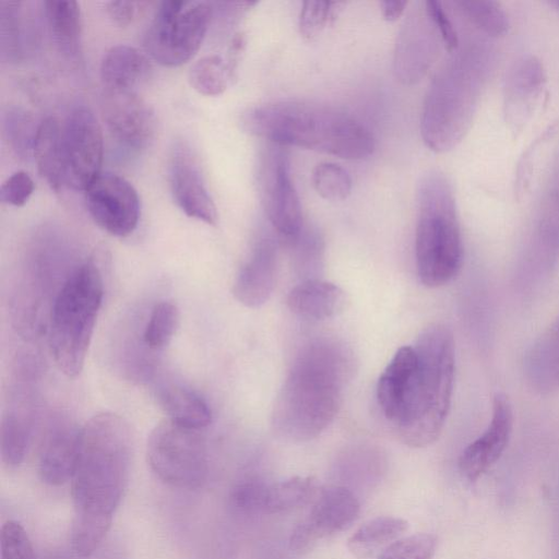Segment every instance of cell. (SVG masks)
<instances>
[{"label": "cell", "instance_id": "cell-1", "mask_svg": "<svg viewBox=\"0 0 559 559\" xmlns=\"http://www.w3.org/2000/svg\"><path fill=\"white\" fill-rule=\"evenodd\" d=\"M454 374V338L443 324L427 326L415 346L395 353L379 378L377 400L404 444L425 448L439 438L451 407Z\"/></svg>", "mask_w": 559, "mask_h": 559}, {"label": "cell", "instance_id": "cell-38", "mask_svg": "<svg viewBox=\"0 0 559 559\" xmlns=\"http://www.w3.org/2000/svg\"><path fill=\"white\" fill-rule=\"evenodd\" d=\"M1 559H35L28 535L16 521L9 520L1 527Z\"/></svg>", "mask_w": 559, "mask_h": 559}, {"label": "cell", "instance_id": "cell-17", "mask_svg": "<svg viewBox=\"0 0 559 559\" xmlns=\"http://www.w3.org/2000/svg\"><path fill=\"white\" fill-rule=\"evenodd\" d=\"M546 84L543 63L534 56L519 58L504 82V117L511 132L518 134L532 117Z\"/></svg>", "mask_w": 559, "mask_h": 559}, {"label": "cell", "instance_id": "cell-9", "mask_svg": "<svg viewBox=\"0 0 559 559\" xmlns=\"http://www.w3.org/2000/svg\"><path fill=\"white\" fill-rule=\"evenodd\" d=\"M146 456L155 475L168 485L192 489L205 480L207 450L198 429L160 421L148 436Z\"/></svg>", "mask_w": 559, "mask_h": 559}, {"label": "cell", "instance_id": "cell-3", "mask_svg": "<svg viewBox=\"0 0 559 559\" xmlns=\"http://www.w3.org/2000/svg\"><path fill=\"white\" fill-rule=\"evenodd\" d=\"M349 371V357L338 344L319 341L307 346L276 396L273 431L290 442L317 438L338 413Z\"/></svg>", "mask_w": 559, "mask_h": 559}, {"label": "cell", "instance_id": "cell-45", "mask_svg": "<svg viewBox=\"0 0 559 559\" xmlns=\"http://www.w3.org/2000/svg\"><path fill=\"white\" fill-rule=\"evenodd\" d=\"M550 5L555 7L557 10H559V0L549 2Z\"/></svg>", "mask_w": 559, "mask_h": 559}, {"label": "cell", "instance_id": "cell-37", "mask_svg": "<svg viewBox=\"0 0 559 559\" xmlns=\"http://www.w3.org/2000/svg\"><path fill=\"white\" fill-rule=\"evenodd\" d=\"M437 548V537L418 533L402 537L386 546L378 559H431Z\"/></svg>", "mask_w": 559, "mask_h": 559}, {"label": "cell", "instance_id": "cell-18", "mask_svg": "<svg viewBox=\"0 0 559 559\" xmlns=\"http://www.w3.org/2000/svg\"><path fill=\"white\" fill-rule=\"evenodd\" d=\"M81 428L66 418L49 425L38 453L37 471L50 486H60L72 478L79 453Z\"/></svg>", "mask_w": 559, "mask_h": 559}, {"label": "cell", "instance_id": "cell-36", "mask_svg": "<svg viewBox=\"0 0 559 559\" xmlns=\"http://www.w3.org/2000/svg\"><path fill=\"white\" fill-rule=\"evenodd\" d=\"M269 486L259 478L242 479L230 489L229 506L243 515L265 514Z\"/></svg>", "mask_w": 559, "mask_h": 559}, {"label": "cell", "instance_id": "cell-40", "mask_svg": "<svg viewBox=\"0 0 559 559\" xmlns=\"http://www.w3.org/2000/svg\"><path fill=\"white\" fill-rule=\"evenodd\" d=\"M34 188L31 176L26 171L19 170L1 185L0 199L8 205L23 206L32 197Z\"/></svg>", "mask_w": 559, "mask_h": 559}, {"label": "cell", "instance_id": "cell-10", "mask_svg": "<svg viewBox=\"0 0 559 559\" xmlns=\"http://www.w3.org/2000/svg\"><path fill=\"white\" fill-rule=\"evenodd\" d=\"M258 186L269 222L281 237L293 241L302 230V213L290 176L289 156L284 146L267 142L262 150Z\"/></svg>", "mask_w": 559, "mask_h": 559}, {"label": "cell", "instance_id": "cell-42", "mask_svg": "<svg viewBox=\"0 0 559 559\" xmlns=\"http://www.w3.org/2000/svg\"><path fill=\"white\" fill-rule=\"evenodd\" d=\"M424 4L429 17L440 34L447 50L449 52L455 51L459 48L457 33L447 13L443 11L441 3L429 0Z\"/></svg>", "mask_w": 559, "mask_h": 559}, {"label": "cell", "instance_id": "cell-2", "mask_svg": "<svg viewBox=\"0 0 559 559\" xmlns=\"http://www.w3.org/2000/svg\"><path fill=\"white\" fill-rule=\"evenodd\" d=\"M131 462V433L119 415L103 412L81 428L72 475L71 545L91 556L105 538L126 489Z\"/></svg>", "mask_w": 559, "mask_h": 559}, {"label": "cell", "instance_id": "cell-8", "mask_svg": "<svg viewBox=\"0 0 559 559\" xmlns=\"http://www.w3.org/2000/svg\"><path fill=\"white\" fill-rule=\"evenodd\" d=\"M212 8L203 1H164L145 34V48L162 66L178 67L200 49Z\"/></svg>", "mask_w": 559, "mask_h": 559}, {"label": "cell", "instance_id": "cell-5", "mask_svg": "<svg viewBox=\"0 0 559 559\" xmlns=\"http://www.w3.org/2000/svg\"><path fill=\"white\" fill-rule=\"evenodd\" d=\"M452 53L431 81L423 104L420 132L435 152L451 150L467 132L487 72L483 48H457Z\"/></svg>", "mask_w": 559, "mask_h": 559}, {"label": "cell", "instance_id": "cell-39", "mask_svg": "<svg viewBox=\"0 0 559 559\" xmlns=\"http://www.w3.org/2000/svg\"><path fill=\"white\" fill-rule=\"evenodd\" d=\"M335 3L326 1H305L299 14V33L306 40L316 39L325 28Z\"/></svg>", "mask_w": 559, "mask_h": 559}, {"label": "cell", "instance_id": "cell-24", "mask_svg": "<svg viewBox=\"0 0 559 559\" xmlns=\"http://www.w3.org/2000/svg\"><path fill=\"white\" fill-rule=\"evenodd\" d=\"M525 371L531 385L538 392L559 390V317L530 347Z\"/></svg>", "mask_w": 559, "mask_h": 559}, {"label": "cell", "instance_id": "cell-7", "mask_svg": "<svg viewBox=\"0 0 559 559\" xmlns=\"http://www.w3.org/2000/svg\"><path fill=\"white\" fill-rule=\"evenodd\" d=\"M103 297L102 272L88 260L67 277L52 302L49 347L57 367L69 378L83 369Z\"/></svg>", "mask_w": 559, "mask_h": 559}, {"label": "cell", "instance_id": "cell-30", "mask_svg": "<svg viewBox=\"0 0 559 559\" xmlns=\"http://www.w3.org/2000/svg\"><path fill=\"white\" fill-rule=\"evenodd\" d=\"M235 76L230 72L227 61L217 55L205 56L199 59L189 71L190 85L205 96L223 94L229 81Z\"/></svg>", "mask_w": 559, "mask_h": 559}, {"label": "cell", "instance_id": "cell-27", "mask_svg": "<svg viewBox=\"0 0 559 559\" xmlns=\"http://www.w3.org/2000/svg\"><path fill=\"white\" fill-rule=\"evenodd\" d=\"M46 20L56 45L68 57L81 51L82 15L76 1L44 2Z\"/></svg>", "mask_w": 559, "mask_h": 559}, {"label": "cell", "instance_id": "cell-25", "mask_svg": "<svg viewBox=\"0 0 559 559\" xmlns=\"http://www.w3.org/2000/svg\"><path fill=\"white\" fill-rule=\"evenodd\" d=\"M150 71L147 58L128 45H117L108 49L99 69L103 87L132 91L147 79Z\"/></svg>", "mask_w": 559, "mask_h": 559}, {"label": "cell", "instance_id": "cell-4", "mask_svg": "<svg viewBox=\"0 0 559 559\" xmlns=\"http://www.w3.org/2000/svg\"><path fill=\"white\" fill-rule=\"evenodd\" d=\"M249 134L281 146H296L357 160L369 157L374 139L348 114L318 103L285 99L248 108L240 117Z\"/></svg>", "mask_w": 559, "mask_h": 559}, {"label": "cell", "instance_id": "cell-22", "mask_svg": "<svg viewBox=\"0 0 559 559\" xmlns=\"http://www.w3.org/2000/svg\"><path fill=\"white\" fill-rule=\"evenodd\" d=\"M32 151L38 174L51 190L59 192L67 182L63 124L58 118L50 116L38 124Z\"/></svg>", "mask_w": 559, "mask_h": 559}, {"label": "cell", "instance_id": "cell-11", "mask_svg": "<svg viewBox=\"0 0 559 559\" xmlns=\"http://www.w3.org/2000/svg\"><path fill=\"white\" fill-rule=\"evenodd\" d=\"M84 200L93 221L112 236L127 237L139 224L138 191L117 174L99 173L84 189Z\"/></svg>", "mask_w": 559, "mask_h": 559}, {"label": "cell", "instance_id": "cell-12", "mask_svg": "<svg viewBox=\"0 0 559 559\" xmlns=\"http://www.w3.org/2000/svg\"><path fill=\"white\" fill-rule=\"evenodd\" d=\"M67 186L82 190L99 174L104 157L102 127L84 106L73 109L63 124Z\"/></svg>", "mask_w": 559, "mask_h": 559}, {"label": "cell", "instance_id": "cell-31", "mask_svg": "<svg viewBox=\"0 0 559 559\" xmlns=\"http://www.w3.org/2000/svg\"><path fill=\"white\" fill-rule=\"evenodd\" d=\"M179 324V310L170 301L157 302L151 310L143 331V343L151 350H160L171 341Z\"/></svg>", "mask_w": 559, "mask_h": 559}, {"label": "cell", "instance_id": "cell-33", "mask_svg": "<svg viewBox=\"0 0 559 559\" xmlns=\"http://www.w3.org/2000/svg\"><path fill=\"white\" fill-rule=\"evenodd\" d=\"M0 47L3 60L19 61L23 56L22 2H1L0 4Z\"/></svg>", "mask_w": 559, "mask_h": 559}, {"label": "cell", "instance_id": "cell-32", "mask_svg": "<svg viewBox=\"0 0 559 559\" xmlns=\"http://www.w3.org/2000/svg\"><path fill=\"white\" fill-rule=\"evenodd\" d=\"M537 233L545 245L559 247V155L540 200Z\"/></svg>", "mask_w": 559, "mask_h": 559}, {"label": "cell", "instance_id": "cell-23", "mask_svg": "<svg viewBox=\"0 0 559 559\" xmlns=\"http://www.w3.org/2000/svg\"><path fill=\"white\" fill-rule=\"evenodd\" d=\"M344 290L330 282L305 280L287 295L289 310L308 320H323L341 312L345 306Z\"/></svg>", "mask_w": 559, "mask_h": 559}, {"label": "cell", "instance_id": "cell-44", "mask_svg": "<svg viewBox=\"0 0 559 559\" xmlns=\"http://www.w3.org/2000/svg\"><path fill=\"white\" fill-rule=\"evenodd\" d=\"M380 5L384 20L394 22L404 13L407 2L385 0L381 1Z\"/></svg>", "mask_w": 559, "mask_h": 559}, {"label": "cell", "instance_id": "cell-15", "mask_svg": "<svg viewBox=\"0 0 559 559\" xmlns=\"http://www.w3.org/2000/svg\"><path fill=\"white\" fill-rule=\"evenodd\" d=\"M169 183L174 200L187 216L216 225L217 207L205 186L198 160L186 143L179 142L173 148Z\"/></svg>", "mask_w": 559, "mask_h": 559}, {"label": "cell", "instance_id": "cell-13", "mask_svg": "<svg viewBox=\"0 0 559 559\" xmlns=\"http://www.w3.org/2000/svg\"><path fill=\"white\" fill-rule=\"evenodd\" d=\"M359 511L358 499L348 488L330 486L320 490L307 516L293 530L290 549L295 552L310 550L319 540L349 527Z\"/></svg>", "mask_w": 559, "mask_h": 559}, {"label": "cell", "instance_id": "cell-6", "mask_svg": "<svg viewBox=\"0 0 559 559\" xmlns=\"http://www.w3.org/2000/svg\"><path fill=\"white\" fill-rule=\"evenodd\" d=\"M418 277L436 288L451 282L463 263V240L452 187L441 173L425 175L418 188L415 235Z\"/></svg>", "mask_w": 559, "mask_h": 559}, {"label": "cell", "instance_id": "cell-20", "mask_svg": "<svg viewBox=\"0 0 559 559\" xmlns=\"http://www.w3.org/2000/svg\"><path fill=\"white\" fill-rule=\"evenodd\" d=\"M276 272V245L270 238L261 239L236 276L234 297L248 308L262 306L273 293Z\"/></svg>", "mask_w": 559, "mask_h": 559}, {"label": "cell", "instance_id": "cell-14", "mask_svg": "<svg viewBox=\"0 0 559 559\" xmlns=\"http://www.w3.org/2000/svg\"><path fill=\"white\" fill-rule=\"evenodd\" d=\"M99 106L108 131L121 145L140 151L152 142L155 115L136 91L103 87Z\"/></svg>", "mask_w": 559, "mask_h": 559}, {"label": "cell", "instance_id": "cell-19", "mask_svg": "<svg viewBox=\"0 0 559 559\" xmlns=\"http://www.w3.org/2000/svg\"><path fill=\"white\" fill-rule=\"evenodd\" d=\"M419 11L413 12L405 21L396 41L394 71L405 84L420 81L433 59L435 44L430 29L433 23L427 11L425 20Z\"/></svg>", "mask_w": 559, "mask_h": 559}, {"label": "cell", "instance_id": "cell-41", "mask_svg": "<svg viewBox=\"0 0 559 559\" xmlns=\"http://www.w3.org/2000/svg\"><path fill=\"white\" fill-rule=\"evenodd\" d=\"M4 124L8 138H10L19 152L33 150L37 128H31V119L25 112L19 110L8 112Z\"/></svg>", "mask_w": 559, "mask_h": 559}, {"label": "cell", "instance_id": "cell-35", "mask_svg": "<svg viewBox=\"0 0 559 559\" xmlns=\"http://www.w3.org/2000/svg\"><path fill=\"white\" fill-rule=\"evenodd\" d=\"M312 185L317 193L328 201L345 200L352 191L347 170L334 163H320L312 171Z\"/></svg>", "mask_w": 559, "mask_h": 559}, {"label": "cell", "instance_id": "cell-26", "mask_svg": "<svg viewBox=\"0 0 559 559\" xmlns=\"http://www.w3.org/2000/svg\"><path fill=\"white\" fill-rule=\"evenodd\" d=\"M158 402L168 419L183 427L201 430L210 425L212 413L207 403L194 391L177 383L158 390Z\"/></svg>", "mask_w": 559, "mask_h": 559}, {"label": "cell", "instance_id": "cell-21", "mask_svg": "<svg viewBox=\"0 0 559 559\" xmlns=\"http://www.w3.org/2000/svg\"><path fill=\"white\" fill-rule=\"evenodd\" d=\"M35 415L31 390L20 384L1 419L0 452L7 466L16 467L24 460L33 436Z\"/></svg>", "mask_w": 559, "mask_h": 559}, {"label": "cell", "instance_id": "cell-16", "mask_svg": "<svg viewBox=\"0 0 559 559\" xmlns=\"http://www.w3.org/2000/svg\"><path fill=\"white\" fill-rule=\"evenodd\" d=\"M513 426V409L503 393L492 400L490 421L485 431L462 452L459 468L462 475L474 481L484 475L506 450Z\"/></svg>", "mask_w": 559, "mask_h": 559}, {"label": "cell", "instance_id": "cell-34", "mask_svg": "<svg viewBox=\"0 0 559 559\" xmlns=\"http://www.w3.org/2000/svg\"><path fill=\"white\" fill-rule=\"evenodd\" d=\"M459 10L480 31L493 37L508 33L509 19L495 1H457Z\"/></svg>", "mask_w": 559, "mask_h": 559}, {"label": "cell", "instance_id": "cell-43", "mask_svg": "<svg viewBox=\"0 0 559 559\" xmlns=\"http://www.w3.org/2000/svg\"><path fill=\"white\" fill-rule=\"evenodd\" d=\"M144 4L141 1H109L106 3V12L115 24L126 27L133 23Z\"/></svg>", "mask_w": 559, "mask_h": 559}, {"label": "cell", "instance_id": "cell-29", "mask_svg": "<svg viewBox=\"0 0 559 559\" xmlns=\"http://www.w3.org/2000/svg\"><path fill=\"white\" fill-rule=\"evenodd\" d=\"M318 484L310 476H295L269 486L265 514L294 512L314 500Z\"/></svg>", "mask_w": 559, "mask_h": 559}, {"label": "cell", "instance_id": "cell-28", "mask_svg": "<svg viewBox=\"0 0 559 559\" xmlns=\"http://www.w3.org/2000/svg\"><path fill=\"white\" fill-rule=\"evenodd\" d=\"M404 519L382 515L359 526L348 538L347 548L358 559H367L385 545L399 539L407 530Z\"/></svg>", "mask_w": 559, "mask_h": 559}]
</instances>
